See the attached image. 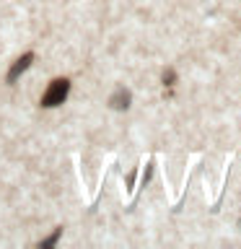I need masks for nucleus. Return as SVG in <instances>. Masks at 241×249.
Returning <instances> with one entry per match:
<instances>
[{
    "label": "nucleus",
    "mask_w": 241,
    "mask_h": 249,
    "mask_svg": "<svg viewBox=\"0 0 241 249\" xmlns=\"http://www.w3.org/2000/svg\"><path fill=\"white\" fill-rule=\"evenodd\" d=\"M68 93H70V81H68V78H54V81L50 83V89L44 91V96H42L39 104L47 107V109H52V107L62 104V101L68 99Z\"/></svg>",
    "instance_id": "1"
},
{
    "label": "nucleus",
    "mask_w": 241,
    "mask_h": 249,
    "mask_svg": "<svg viewBox=\"0 0 241 249\" xmlns=\"http://www.w3.org/2000/svg\"><path fill=\"white\" fill-rule=\"evenodd\" d=\"M34 62V52H26V54H21L18 60L11 65V70H8V83H16L21 78V73L23 70H29V65Z\"/></svg>",
    "instance_id": "2"
},
{
    "label": "nucleus",
    "mask_w": 241,
    "mask_h": 249,
    "mask_svg": "<svg viewBox=\"0 0 241 249\" xmlns=\"http://www.w3.org/2000/svg\"><path fill=\"white\" fill-rule=\"evenodd\" d=\"M132 104V93L127 89H117L112 96H109V107L117 109V112H124V109H130Z\"/></svg>",
    "instance_id": "3"
},
{
    "label": "nucleus",
    "mask_w": 241,
    "mask_h": 249,
    "mask_svg": "<svg viewBox=\"0 0 241 249\" xmlns=\"http://www.w3.org/2000/svg\"><path fill=\"white\" fill-rule=\"evenodd\" d=\"M60 236H62V226H57V229H54V231L50 233V236L39 241V247H42V249H50V247H54V244H57V239H60Z\"/></svg>",
    "instance_id": "4"
},
{
    "label": "nucleus",
    "mask_w": 241,
    "mask_h": 249,
    "mask_svg": "<svg viewBox=\"0 0 241 249\" xmlns=\"http://www.w3.org/2000/svg\"><path fill=\"white\" fill-rule=\"evenodd\" d=\"M174 81H176V73L174 70H163V86H174Z\"/></svg>",
    "instance_id": "5"
},
{
    "label": "nucleus",
    "mask_w": 241,
    "mask_h": 249,
    "mask_svg": "<svg viewBox=\"0 0 241 249\" xmlns=\"http://www.w3.org/2000/svg\"><path fill=\"white\" fill-rule=\"evenodd\" d=\"M135 177H138V169H132L127 174V190H132V184H135Z\"/></svg>",
    "instance_id": "6"
},
{
    "label": "nucleus",
    "mask_w": 241,
    "mask_h": 249,
    "mask_svg": "<svg viewBox=\"0 0 241 249\" xmlns=\"http://www.w3.org/2000/svg\"><path fill=\"white\" fill-rule=\"evenodd\" d=\"M239 226H241V221H239Z\"/></svg>",
    "instance_id": "7"
}]
</instances>
